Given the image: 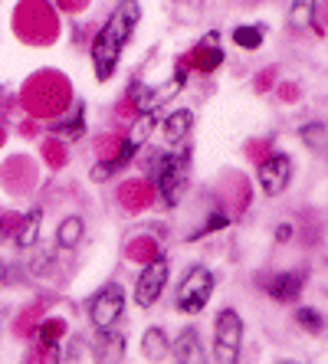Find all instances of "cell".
I'll return each instance as SVG.
<instances>
[{"mask_svg":"<svg viewBox=\"0 0 328 364\" xmlns=\"http://www.w3.org/2000/svg\"><path fill=\"white\" fill-rule=\"evenodd\" d=\"M138 20H142L138 0H122V4L112 10L109 23L102 26V33L95 36V43H92V66H95V79H99V82H109L112 79L125 43L135 36Z\"/></svg>","mask_w":328,"mask_h":364,"instance_id":"1","label":"cell"},{"mask_svg":"<svg viewBox=\"0 0 328 364\" xmlns=\"http://www.w3.org/2000/svg\"><path fill=\"white\" fill-rule=\"evenodd\" d=\"M211 296H213V272L207 269V266H191V269L181 276V282H177L174 305H177V312L197 315L207 309Z\"/></svg>","mask_w":328,"mask_h":364,"instance_id":"2","label":"cell"},{"mask_svg":"<svg viewBox=\"0 0 328 364\" xmlns=\"http://www.w3.org/2000/svg\"><path fill=\"white\" fill-rule=\"evenodd\" d=\"M243 351V318L236 309H223L213 322V364H240Z\"/></svg>","mask_w":328,"mask_h":364,"instance_id":"3","label":"cell"},{"mask_svg":"<svg viewBox=\"0 0 328 364\" xmlns=\"http://www.w3.org/2000/svg\"><path fill=\"white\" fill-rule=\"evenodd\" d=\"M187 174H191V161L187 154H161L158 161V191H161V200L168 207H177L181 194L187 187Z\"/></svg>","mask_w":328,"mask_h":364,"instance_id":"4","label":"cell"},{"mask_svg":"<svg viewBox=\"0 0 328 364\" xmlns=\"http://www.w3.org/2000/svg\"><path fill=\"white\" fill-rule=\"evenodd\" d=\"M125 315V292L118 286H105L99 289V296L89 302V318H92L95 331H109V328H118Z\"/></svg>","mask_w":328,"mask_h":364,"instance_id":"5","label":"cell"},{"mask_svg":"<svg viewBox=\"0 0 328 364\" xmlns=\"http://www.w3.org/2000/svg\"><path fill=\"white\" fill-rule=\"evenodd\" d=\"M168 276H171V266L164 256H158V259H152V263L142 269V276H138V286H135V302L142 305V309H152L154 302L161 299V292H164V286H168Z\"/></svg>","mask_w":328,"mask_h":364,"instance_id":"6","label":"cell"},{"mask_svg":"<svg viewBox=\"0 0 328 364\" xmlns=\"http://www.w3.org/2000/svg\"><path fill=\"white\" fill-rule=\"evenodd\" d=\"M256 178H260L263 194L279 197L289 187V181H292V158H289V154H270V158L260 164Z\"/></svg>","mask_w":328,"mask_h":364,"instance_id":"7","label":"cell"},{"mask_svg":"<svg viewBox=\"0 0 328 364\" xmlns=\"http://www.w3.org/2000/svg\"><path fill=\"white\" fill-rule=\"evenodd\" d=\"M92 355H95V364H122V358H125V335L115 328L99 331L92 341Z\"/></svg>","mask_w":328,"mask_h":364,"instance_id":"8","label":"cell"},{"mask_svg":"<svg viewBox=\"0 0 328 364\" xmlns=\"http://www.w3.org/2000/svg\"><path fill=\"white\" fill-rule=\"evenodd\" d=\"M171 355L177 358V364H207V355H203V345H201L197 328L181 331L177 341H171Z\"/></svg>","mask_w":328,"mask_h":364,"instance_id":"9","label":"cell"},{"mask_svg":"<svg viewBox=\"0 0 328 364\" xmlns=\"http://www.w3.org/2000/svg\"><path fill=\"white\" fill-rule=\"evenodd\" d=\"M40 223H43V213L40 210H30L23 220H20L17 233H14V240H17L20 250H33V246H36V240H40Z\"/></svg>","mask_w":328,"mask_h":364,"instance_id":"10","label":"cell"},{"mask_svg":"<svg viewBox=\"0 0 328 364\" xmlns=\"http://www.w3.org/2000/svg\"><path fill=\"white\" fill-rule=\"evenodd\" d=\"M191 125H194V115L187 109H177V112H171L168 119H164V138H168L171 144H177V141H184L187 138V132H191Z\"/></svg>","mask_w":328,"mask_h":364,"instance_id":"11","label":"cell"},{"mask_svg":"<svg viewBox=\"0 0 328 364\" xmlns=\"http://www.w3.org/2000/svg\"><path fill=\"white\" fill-rule=\"evenodd\" d=\"M302 282H305L302 272H286V276H279V279L270 282V292H273V299L289 302V299H295L299 292H302Z\"/></svg>","mask_w":328,"mask_h":364,"instance_id":"12","label":"cell"},{"mask_svg":"<svg viewBox=\"0 0 328 364\" xmlns=\"http://www.w3.org/2000/svg\"><path fill=\"white\" fill-rule=\"evenodd\" d=\"M144 358H152V361H164V358L171 355V341L168 335L161 328H148L144 331V345H142Z\"/></svg>","mask_w":328,"mask_h":364,"instance_id":"13","label":"cell"},{"mask_svg":"<svg viewBox=\"0 0 328 364\" xmlns=\"http://www.w3.org/2000/svg\"><path fill=\"white\" fill-rule=\"evenodd\" d=\"M83 233H85L83 217H66V220L59 223V230H56V243H59V250H73V246H79Z\"/></svg>","mask_w":328,"mask_h":364,"instance_id":"14","label":"cell"},{"mask_svg":"<svg viewBox=\"0 0 328 364\" xmlns=\"http://www.w3.org/2000/svg\"><path fill=\"white\" fill-rule=\"evenodd\" d=\"M312 20H315V0H292V7H289L292 30H309Z\"/></svg>","mask_w":328,"mask_h":364,"instance_id":"15","label":"cell"},{"mask_svg":"<svg viewBox=\"0 0 328 364\" xmlns=\"http://www.w3.org/2000/svg\"><path fill=\"white\" fill-rule=\"evenodd\" d=\"M302 141L309 144V148H315V151H322L328 144V132L322 122H312V125H302Z\"/></svg>","mask_w":328,"mask_h":364,"instance_id":"16","label":"cell"},{"mask_svg":"<svg viewBox=\"0 0 328 364\" xmlns=\"http://www.w3.org/2000/svg\"><path fill=\"white\" fill-rule=\"evenodd\" d=\"M233 43L243 50H256L263 43V30L260 26H240V30H233Z\"/></svg>","mask_w":328,"mask_h":364,"instance_id":"17","label":"cell"},{"mask_svg":"<svg viewBox=\"0 0 328 364\" xmlns=\"http://www.w3.org/2000/svg\"><path fill=\"white\" fill-rule=\"evenodd\" d=\"M295 322L302 325V328H309V331L325 328V322H322V315L315 312V309H299V312H295Z\"/></svg>","mask_w":328,"mask_h":364,"instance_id":"18","label":"cell"},{"mask_svg":"<svg viewBox=\"0 0 328 364\" xmlns=\"http://www.w3.org/2000/svg\"><path fill=\"white\" fill-rule=\"evenodd\" d=\"M289 233H292V227H279L276 230V240H289Z\"/></svg>","mask_w":328,"mask_h":364,"instance_id":"19","label":"cell"},{"mask_svg":"<svg viewBox=\"0 0 328 364\" xmlns=\"http://www.w3.org/2000/svg\"><path fill=\"white\" fill-rule=\"evenodd\" d=\"M276 364H302V361H289V358H286V361H276Z\"/></svg>","mask_w":328,"mask_h":364,"instance_id":"20","label":"cell"},{"mask_svg":"<svg viewBox=\"0 0 328 364\" xmlns=\"http://www.w3.org/2000/svg\"><path fill=\"white\" fill-rule=\"evenodd\" d=\"M0 279H4V266H0Z\"/></svg>","mask_w":328,"mask_h":364,"instance_id":"21","label":"cell"}]
</instances>
